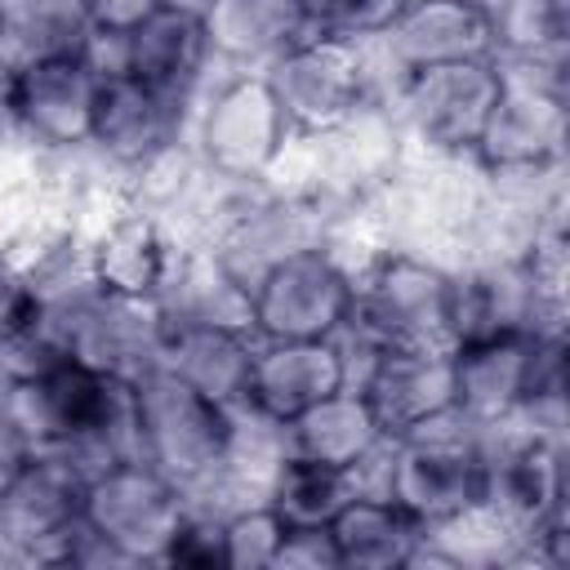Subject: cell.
Masks as SVG:
<instances>
[{"instance_id": "1", "label": "cell", "mask_w": 570, "mask_h": 570, "mask_svg": "<svg viewBox=\"0 0 570 570\" xmlns=\"http://www.w3.org/2000/svg\"><path fill=\"white\" fill-rule=\"evenodd\" d=\"M134 423H138V459L174 481L187 503L214 494L223 485L232 405L209 401L174 370L151 365L134 379Z\"/></svg>"}, {"instance_id": "2", "label": "cell", "mask_w": 570, "mask_h": 570, "mask_svg": "<svg viewBox=\"0 0 570 570\" xmlns=\"http://www.w3.org/2000/svg\"><path fill=\"white\" fill-rule=\"evenodd\" d=\"M503 71L485 58L419 67L392 80V134L423 160H459L481 147Z\"/></svg>"}, {"instance_id": "3", "label": "cell", "mask_w": 570, "mask_h": 570, "mask_svg": "<svg viewBox=\"0 0 570 570\" xmlns=\"http://www.w3.org/2000/svg\"><path fill=\"white\" fill-rule=\"evenodd\" d=\"M263 80L289 125V138H312L374 111L379 58L370 45L316 31L285 49L263 71Z\"/></svg>"}, {"instance_id": "4", "label": "cell", "mask_w": 570, "mask_h": 570, "mask_svg": "<svg viewBox=\"0 0 570 570\" xmlns=\"http://www.w3.org/2000/svg\"><path fill=\"white\" fill-rule=\"evenodd\" d=\"M356 267L334 245H307L272 263L249 289L254 338H338L352 312Z\"/></svg>"}, {"instance_id": "5", "label": "cell", "mask_w": 570, "mask_h": 570, "mask_svg": "<svg viewBox=\"0 0 570 570\" xmlns=\"http://www.w3.org/2000/svg\"><path fill=\"white\" fill-rule=\"evenodd\" d=\"M191 107V98H174L134 76H102L85 151H94L116 178H134L147 160L183 142Z\"/></svg>"}, {"instance_id": "6", "label": "cell", "mask_w": 570, "mask_h": 570, "mask_svg": "<svg viewBox=\"0 0 570 570\" xmlns=\"http://www.w3.org/2000/svg\"><path fill=\"white\" fill-rule=\"evenodd\" d=\"M289 125L258 76H236L227 80L209 107L200 111V165L223 178H245V183H267L276 160L285 156Z\"/></svg>"}, {"instance_id": "7", "label": "cell", "mask_w": 570, "mask_h": 570, "mask_svg": "<svg viewBox=\"0 0 570 570\" xmlns=\"http://www.w3.org/2000/svg\"><path fill=\"white\" fill-rule=\"evenodd\" d=\"M183 517H187V494L142 459H120L98 476H89L85 521L107 543H116L129 561L165 557Z\"/></svg>"}, {"instance_id": "8", "label": "cell", "mask_w": 570, "mask_h": 570, "mask_svg": "<svg viewBox=\"0 0 570 570\" xmlns=\"http://www.w3.org/2000/svg\"><path fill=\"white\" fill-rule=\"evenodd\" d=\"M98 85L102 76L85 62V53H53L22 62L13 71V116L22 142L49 156L85 151Z\"/></svg>"}, {"instance_id": "9", "label": "cell", "mask_w": 570, "mask_h": 570, "mask_svg": "<svg viewBox=\"0 0 570 570\" xmlns=\"http://www.w3.org/2000/svg\"><path fill=\"white\" fill-rule=\"evenodd\" d=\"M383 436H401L445 410H454L450 347H387L365 356V374L352 379Z\"/></svg>"}, {"instance_id": "10", "label": "cell", "mask_w": 570, "mask_h": 570, "mask_svg": "<svg viewBox=\"0 0 570 570\" xmlns=\"http://www.w3.org/2000/svg\"><path fill=\"white\" fill-rule=\"evenodd\" d=\"M352 383L338 338H258L245 401L276 423H294L316 401Z\"/></svg>"}, {"instance_id": "11", "label": "cell", "mask_w": 570, "mask_h": 570, "mask_svg": "<svg viewBox=\"0 0 570 570\" xmlns=\"http://www.w3.org/2000/svg\"><path fill=\"white\" fill-rule=\"evenodd\" d=\"M209 67L214 49L200 0H165L125 31V76L151 89L196 102V89L205 85Z\"/></svg>"}, {"instance_id": "12", "label": "cell", "mask_w": 570, "mask_h": 570, "mask_svg": "<svg viewBox=\"0 0 570 570\" xmlns=\"http://www.w3.org/2000/svg\"><path fill=\"white\" fill-rule=\"evenodd\" d=\"M490 45H494V31L485 9L468 0H410L370 49L374 58H383L387 76L401 80L419 67L485 58Z\"/></svg>"}, {"instance_id": "13", "label": "cell", "mask_w": 570, "mask_h": 570, "mask_svg": "<svg viewBox=\"0 0 570 570\" xmlns=\"http://www.w3.org/2000/svg\"><path fill=\"white\" fill-rule=\"evenodd\" d=\"M214 62L267 71L285 49L316 36L307 0H200Z\"/></svg>"}, {"instance_id": "14", "label": "cell", "mask_w": 570, "mask_h": 570, "mask_svg": "<svg viewBox=\"0 0 570 570\" xmlns=\"http://www.w3.org/2000/svg\"><path fill=\"white\" fill-rule=\"evenodd\" d=\"M254 330L240 325H165L160 365L218 405H240L249 392Z\"/></svg>"}, {"instance_id": "15", "label": "cell", "mask_w": 570, "mask_h": 570, "mask_svg": "<svg viewBox=\"0 0 570 570\" xmlns=\"http://www.w3.org/2000/svg\"><path fill=\"white\" fill-rule=\"evenodd\" d=\"M356 472L321 463L312 454L289 450L276 472L263 485V503L281 521V530H325L352 499H356Z\"/></svg>"}, {"instance_id": "16", "label": "cell", "mask_w": 570, "mask_h": 570, "mask_svg": "<svg viewBox=\"0 0 570 570\" xmlns=\"http://www.w3.org/2000/svg\"><path fill=\"white\" fill-rule=\"evenodd\" d=\"M285 432H289V450L312 454L334 468H352V472L383 445V432L370 419V410L352 383L338 387L334 396L316 401L312 410H303L294 423H285Z\"/></svg>"}, {"instance_id": "17", "label": "cell", "mask_w": 570, "mask_h": 570, "mask_svg": "<svg viewBox=\"0 0 570 570\" xmlns=\"http://www.w3.org/2000/svg\"><path fill=\"white\" fill-rule=\"evenodd\" d=\"M338 566H387V561H414V543L423 525L401 512L383 494H361L330 521Z\"/></svg>"}, {"instance_id": "18", "label": "cell", "mask_w": 570, "mask_h": 570, "mask_svg": "<svg viewBox=\"0 0 570 570\" xmlns=\"http://www.w3.org/2000/svg\"><path fill=\"white\" fill-rule=\"evenodd\" d=\"M410 0H312V27L321 36L374 45Z\"/></svg>"}, {"instance_id": "19", "label": "cell", "mask_w": 570, "mask_h": 570, "mask_svg": "<svg viewBox=\"0 0 570 570\" xmlns=\"http://www.w3.org/2000/svg\"><path fill=\"white\" fill-rule=\"evenodd\" d=\"M27 454H31V441H27V432L18 428V419L9 414V405L0 401V490L18 476V468L27 463Z\"/></svg>"}, {"instance_id": "20", "label": "cell", "mask_w": 570, "mask_h": 570, "mask_svg": "<svg viewBox=\"0 0 570 570\" xmlns=\"http://www.w3.org/2000/svg\"><path fill=\"white\" fill-rule=\"evenodd\" d=\"M89 4V18L94 27H107V31H129L138 18H147L156 4L165 0H85Z\"/></svg>"}, {"instance_id": "21", "label": "cell", "mask_w": 570, "mask_h": 570, "mask_svg": "<svg viewBox=\"0 0 570 570\" xmlns=\"http://www.w3.org/2000/svg\"><path fill=\"white\" fill-rule=\"evenodd\" d=\"M13 71H18V67L0 53V147L22 138V134H18V116H13Z\"/></svg>"}, {"instance_id": "22", "label": "cell", "mask_w": 570, "mask_h": 570, "mask_svg": "<svg viewBox=\"0 0 570 570\" xmlns=\"http://www.w3.org/2000/svg\"><path fill=\"white\" fill-rule=\"evenodd\" d=\"M0 13H4V0H0Z\"/></svg>"}]
</instances>
